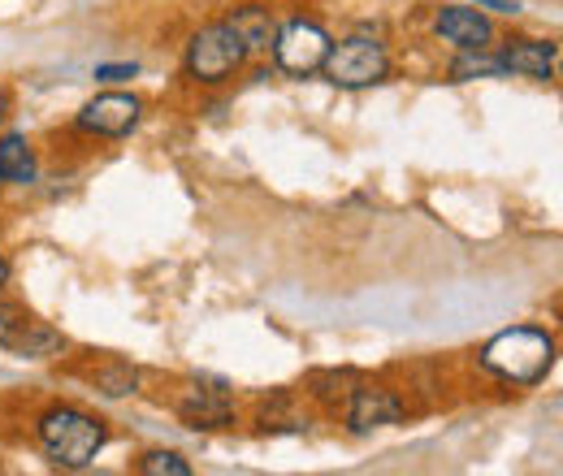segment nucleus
<instances>
[{"mask_svg":"<svg viewBox=\"0 0 563 476\" xmlns=\"http://www.w3.org/2000/svg\"><path fill=\"white\" fill-rule=\"evenodd\" d=\"M35 438L44 446V455L57 464V468H70V473H82L104 446H109V424L100 416L82 408H48L40 420H35Z\"/></svg>","mask_w":563,"mask_h":476,"instance_id":"obj_1","label":"nucleus"},{"mask_svg":"<svg viewBox=\"0 0 563 476\" xmlns=\"http://www.w3.org/2000/svg\"><path fill=\"white\" fill-rule=\"evenodd\" d=\"M551 364H555V339L533 325H511L482 346V368L511 386H538L551 373Z\"/></svg>","mask_w":563,"mask_h":476,"instance_id":"obj_2","label":"nucleus"},{"mask_svg":"<svg viewBox=\"0 0 563 476\" xmlns=\"http://www.w3.org/2000/svg\"><path fill=\"white\" fill-rule=\"evenodd\" d=\"M321 74H325V82H334L343 91H364V87H377L390 78V53H386V44H377L368 35H352V40L330 44Z\"/></svg>","mask_w":563,"mask_h":476,"instance_id":"obj_3","label":"nucleus"},{"mask_svg":"<svg viewBox=\"0 0 563 476\" xmlns=\"http://www.w3.org/2000/svg\"><path fill=\"white\" fill-rule=\"evenodd\" d=\"M247 48H243V40L225 26V18L221 22H212V26H200L191 40H187V78H196V82H205V87H217V82H225V78H234L239 69L247 66Z\"/></svg>","mask_w":563,"mask_h":476,"instance_id":"obj_4","label":"nucleus"},{"mask_svg":"<svg viewBox=\"0 0 563 476\" xmlns=\"http://www.w3.org/2000/svg\"><path fill=\"white\" fill-rule=\"evenodd\" d=\"M330 31L321 26V22H312V18H290V22H282L278 31H274V44H269V53H274V66L282 74H290V78H308V74H321V62H325V53H330Z\"/></svg>","mask_w":563,"mask_h":476,"instance_id":"obj_5","label":"nucleus"},{"mask_svg":"<svg viewBox=\"0 0 563 476\" xmlns=\"http://www.w3.org/2000/svg\"><path fill=\"white\" fill-rule=\"evenodd\" d=\"M0 346L22 359H48V355L66 351V339L57 330H48L44 321H35L31 312H22L18 303L0 299Z\"/></svg>","mask_w":563,"mask_h":476,"instance_id":"obj_6","label":"nucleus"},{"mask_svg":"<svg viewBox=\"0 0 563 476\" xmlns=\"http://www.w3.org/2000/svg\"><path fill=\"white\" fill-rule=\"evenodd\" d=\"M143 118V104L131 91H100L96 100H87L74 118V126L82 135H100V139H126Z\"/></svg>","mask_w":563,"mask_h":476,"instance_id":"obj_7","label":"nucleus"},{"mask_svg":"<svg viewBox=\"0 0 563 476\" xmlns=\"http://www.w3.org/2000/svg\"><path fill=\"white\" fill-rule=\"evenodd\" d=\"M433 35L451 48H490L494 44V22L477 9V4H442L433 13Z\"/></svg>","mask_w":563,"mask_h":476,"instance_id":"obj_8","label":"nucleus"},{"mask_svg":"<svg viewBox=\"0 0 563 476\" xmlns=\"http://www.w3.org/2000/svg\"><path fill=\"white\" fill-rule=\"evenodd\" d=\"M404 420V399L386 386H355L352 403H347V424L355 433H368V429H386V424H399Z\"/></svg>","mask_w":563,"mask_h":476,"instance_id":"obj_9","label":"nucleus"},{"mask_svg":"<svg viewBox=\"0 0 563 476\" xmlns=\"http://www.w3.org/2000/svg\"><path fill=\"white\" fill-rule=\"evenodd\" d=\"M498 57H503L507 74H516V78H533V82H547V78H555L560 48H555L551 40H507V44L498 48Z\"/></svg>","mask_w":563,"mask_h":476,"instance_id":"obj_10","label":"nucleus"},{"mask_svg":"<svg viewBox=\"0 0 563 476\" xmlns=\"http://www.w3.org/2000/svg\"><path fill=\"white\" fill-rule=\"evenodd\" d=\"M178 416L191 424V429H225L234 420V403L225 395V386H191L183 399H178Z\"/></svg>","mask_w":563,"mask_h":476,"instance_id":"obj_11","label":"nucleus"},{"mask_svg":"<svg viewBox=\"0 0 563 476\" xmlns=\"http://www.w3.org/2000/svg\"><path fill=\"white\" fill-rule=\"evenodd\" d=\"M225 26L243 40L247 53H269L274 31H278V18H274L269 4H239V9L225 13Z\"/></svg>","mask_w":563,"mask_h":476,"instance_id":"obj_12","label":"nucleus"},{"mask_svg":"<svg viewBox=\"0 0 563 476\" xmlns=\"http://www.w3.org/2000/svg\"><path fill=\"white\" fill-rule=\"evenodd\" d=\"M35 147H31V139L18 135V131H9V135H0V187H26V182H35Z\"/></svg>","mask_w":563,"mask_h":476,"instance_id":"obj_13","label":"nucleus"},{"mask_svg":"<svg viewBox=\"0 0 563 476\" xmlns=\"http://www.w3.org/2000/svg\"><path fill=\"white\" fill-rule=\"evenodd\" d=\"M451 78L455 82H473V78H507L503 57L490 48H464L455 62H451Z\"/></svg>","mask_w":563,"mask_h":476,"instance_id":"obj_14","label":"nucleus"},{"mask_svg":"<svg viewBox=\"0 0 563 476\" xmlns=\"http://www.w3.org/2000/svg\"><path fill=\"white\" fill-rule=\"evenodd\" d=\"M135 468L143 476H191V464L178 451H147Z\"/></svg>","mask_w":563,"mask_h":476,"instance_id":"obj_15","label":"nucleus"},{"mask_svg":"<svg viewBox=\"0 0 563 476\" xmlns=\"http://www.w3.org/2000/svg\"><path fill=\"white\" fill-rule=\"evenodd\" d=\"M96 381H100V390H104L109 399H122V395H135L140 373H135V368H126V364H113V368L96 373Z\"/></svg>","mask_w":563,"mask_h":476,"instance_id":"obj_16","label":"nucleus"},{"mask_svg":"<svg viewBox=\"0 0 563 476\" xmlns=\"http://www.w3.org/2000/svg\"><path fill=\"white\" fill-rule=\"evenodd\" d=\"M140 66L135 62H118V66H96V82H126V78H135Z\"/></svg>","mask_w":563,"mask_h":476,"instance_id":"obj_17","label":"nucleus"},{"mask_svg":"<svg viewBox=\"0 0 563 476\" xmlns=\"http://www.w3.org/2000/svg\"><path fill=\"white\" fill-rule=\"evenodd\" d=\"M473 4L477 9H494V13H507V18L520 13V0H473Z\"/></svg>","mask_w":563,"mask_h":476,"instance_id":"obj_18","label":"nucleus"},{"mask_svg":"<svg viewBox=\"0 0 563 476\" xmlns=\"http://www.w3.org/2000/svg\"><path fill=\"white\" fill-rule=\"evenodd\" d=\"M4 118H9V87L0 82V126H4Z\"/></svg>","mask_w":563,"mask_h":476,"instance_id":"obj_19","label":"nucleus"},{"mask_svg":"<svg viewBox=\"0 0 563 476\" xmlns=\"http://www.w3.org/2000/svg\"><path fill=\"white\" fill-rule=\"evenodd\" d=\"M4 286H9V261L0 256V290H4Z\"/></svg>","mask_w":563,"mask_h":476,"instance_id":"obj_20","label":"nucleus"}]
</instances>
